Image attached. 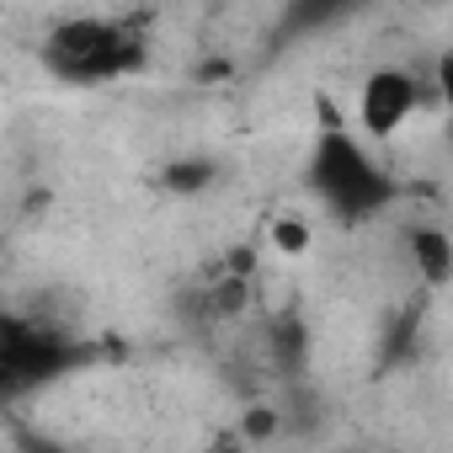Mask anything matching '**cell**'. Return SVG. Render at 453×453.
<instances>
[{
	"mask_svg": "<svg viewBox=\"0 0 453 453\" xmlns=\"http://www.w3.org/2000/svg\"><path fill=\"white\" fill-rule=\"evenodd\" d=\"M213 181H219V165L208 155H187V160H171L160 171V187H171V192H203Z\"/></svg>",
	"mask_w": 453,
	"mask_h": 453,
	"instance_id": "8992f818",
	"label": "cell"
},
{
	"mask_svg": "<svg viewBox=\"0 0 453 453\" xmlns=\"http://www.w3.org/2000/svg\"><path fill=\"white\" fill-rule=\"evenodd\" d=\"M411 267L421 273V283L432 294H442L453 283V241L442 224H416L411 230Z\"/></svg>",
	"mask_w": 453,
	"mask_h": 453,
	"instance_id": "5b68a950",
	"label": "cell"
},
{
	"mask_svg": "<svg viewBox=\"0 0 453 453\" xmlns=\"http://www.w3.org/2000/svg\"><path fill=\"white\" fill-rule=\"evenodd\" d=\"M91 357H96L91 342H81L38 315L0 310V411L65 384L70 373L91 368Z\"/></svg>",
	"mask_w": 453,
	"mask_h": 453,
	"instance_id": "7a4b0ae2",
	"label": "cell"
},
{
	"mask_svg": "<svg viewBox=\"0 0 453 453\" xmlns=\"http://www.w3.org/2000/svg\"><path fill=\"white\" fill-rule=\"evenodd\" d=\"M150 65V38L139 17H65L43 38V70L65 86L128 81Z\"/></svg>",
	"mask_w": 453,
	"mask_h": 453,
	"instance_id": "6da1fadb",
	"label": "cell"
},
{
	"mask_svg": "<svg viewBox=\"0 0 453 453\" xmlns=\"http://www.w3.org/2000/svg\"><path fill=\"white\" fill-rule=\"evenodd\" d=\"M310 187L336 219H373L400 197V181L389 176V165L342 123H326V134L315 139Z\"/></svg>",
	"mask_w": 453,
	"mask_h": 453,
	"instance_id": "3957f363",
	"label": "cell"
},
{
	"mask_svg": "<svg viewBox=\"0 0 453 453\" xmlns=\"http://www.w3.org/2000/svg\"><path fill=\"white\" fill-rule=\"evenodd\" d=\"M273 246H278L283 257H304V251H310V224H304L299 213H283V219L273 224Z\"/></svg>",
	"mask_w": 453,
	"mask_h": 453,
	"instance_id": "52a82bcc",
	"label": "cell"
},
{
	"mask_svg": "<svg viewBox=\"0 0 453 453\" xmlns=\"http://www.w3.org/2000/svg\"><path fill=\"white\" fill-rule=\"evenodd\" d=\"M421 96H426V86L405 70V65H379V70H368L363 75V86H357V139L368 134V139H395L416 112H421Z\"/></svg>",
	"mask_w": 453,
	"mask_h": 453,
	"instance_id": "277c9868",
	"label": "cell"
}]
</instances>
